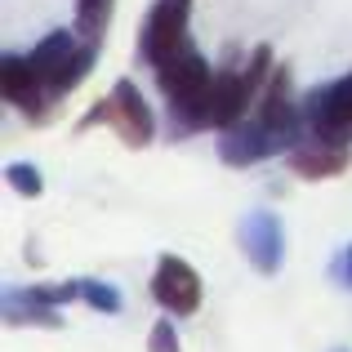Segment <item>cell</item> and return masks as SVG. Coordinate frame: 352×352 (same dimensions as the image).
Returning a JSON list of instances; mask_svg holds the SVG:
<instances>
[{
  "label": "cell",
  "mask_w": 352,
  "mask_h": 352,
  "mask_svg": "<svg viewBox=\"0 0 352 352\" xmlns=\"http://www.w3.org/2000/svg\"><path fill=\"white\" fill-rule=\"evenodd\" d=\"M156 80H161V94L170 103L174 138L206 129V98H210V85H214V67L206 63V54L188 45L179 58L156 67Z\"/></svg>",
  "instance_id": "1"
},
{
  "label": "cell",
  "mask_w": 352,
  "mask_h": 352,
  "mask_svg": "<svg viewBox=\"0 0 352 352\" xmlns=\"http://www.w3.org/2000/svg\"><path fill=\"white\" fill-rule=\"evenodd\" d=\"M36 67V76L50 85L54 98L72 94L80 80L94 72L98 63V41H85L80 32H50L45 41H36V50L27 54Z\"/></svg>",
  "instance_id": "2"
},
{
  "label": "cell",
  "mask_w": 352,
  "mask_h": 352,
  "mask_svg": "<svg viewBox=\"0 0 352 352\" xmlns=\"http://www.w3.org/2000/svg\"><path fill=\"white\" fill-rule=\"evenodd\" d=\"M98 120H107V125L120 134V143L125 147H147L156 138V116H152V107H147V98H143V89L134 85V80H116L112 85V94L103 98V103L94 107L85 120H80V129H89V125H98Z\"/></svg>",
  "instance_id": "3"
},
{
  "label": "cell",
  "mask_w": 352,
  "mask_h": 352,
  "mask_svg": "<svg viewBox=\"0 0 352 352\" xmlns=\"http://www.w3.org/2000/svg\"><path fill=\"white\" fill-rule=\"evenodd\" d=\"M188 23H192V0H156L147 9V23L138 32V54L147 67H165L188 50Z\"/></svg>",
  "instance_id": "4"
},
{
  "label": "cell",
  "mask_w": 352,
  "mask_h": 352,
  "mask_svg": "<svg viewBox=\"0 0 352 352\" xmlns=\"http://www.w3.org/2000/svg\"><path fill=\"white\" fill-rule=\"evenodd\" d=\"M303 125L312 138L352 147V72L303 94Z\"/></svg>",
  "instance_id": "5"
},
{
  "label": "cell",
  "mask_w": 352,
  "mask_h": 352,
  "mask_svg": "<svg viewBox=\"0 0 352 352\" xmlns=\"http://www.w3.org/2000/svg\"><path fill=\"white\" fill-rule=\"evenodd\" d=\"M152 299L170 317H192L201 308V272L179 254H161L152 272Z\"/></svg>",
  "instance_id": "6"
},
{
  "label": "cell",
  "mask_w": 352,
  "mask_h": 352,
  "mask_svg": "<svg viewBox=\"0 0 352 352\" xmlns=\"http://www.w3.org/2000/svg\"><path fill=\"white\" fill-rule=\"evenodd\" d=\"M0 94H5V103H14L27 120H50V112H54L50 85L36 76L32 58H18V54H5V58H0Z\"/></svg>",
  "instance_id": "7"
},
{
  "label": "cell",
  "mask_w": 352,
  "mask_h": 352,
  "mask_svg": "<svg viewBox=\"0 0 352 352\" xmlns=\"http://www.w3.org/2000/svg\"><path fill=\"white\" fill-rule=\"evenodd\" d=\"M250 107H254V94L245 85V72L241 67L214 72V85H210V98H206V129H232L245 120Z\"/></svg>",
  "instance_id": "8"
},
{
  "label": "cell",
  "mask_w": 352,
  "mask_h": 352,
  "mask_svg": "<svg viewBox=\"0 0 352 352\" xmlns=\"http://www.w3.org/2000/svg\"><path fill=\"white\" fill-rule=\"evenodd\" d=\"M241 250H245V258L263 276H272L276 267H281V254H285L281 219H276L272 210H250V214L241 219Z\"/></svg>",
  "instance_id": "9"
},
{
  "label": "cell",
  "mask_w": 352,
  "mask_h": 352,
  "mask_svg": "<svg viewBox=\"0 0 352 352\" xmlns=\"http://www.w3.org/2000/svg\"><path fill=\"white\" fill-rule=\"evenodd\" d=\"M285 161H290V170L299 174V179H308V183H317V179H335V174H344L348 170V147H339V143H326V138H299V143L285 152Z\"/></svg>",
  "instance_id": "10"
},
{
  "label": "cell",
  "mask_w": 352,
  "mask_h": 352,
  "mask_svg": "<svg viewBox=\"0 0 352 352\" xmlns=\"http://www.w3.org/2000/svg\"><path fill=\"white\" fill-rule=\"evenodd\" d=\"M281 147L272 143V134H267L263 125H258L254 116H245L241 125L232 129H223V138H219V156H223L228 165H258V161H267V156H276Z\"/></svg>",
  "instance_id": "11"
},
{
  "label": "cell",
  "mask_w": 352,
  "mask_h": 352,
  "mask_svg": "<svg viewBox=\"0 0 352 352\" xmlns=\"http://www.w3.org/2000/svg\"><path fill=\"white\" fill-rule=\"evenodd\" d=\"M0 312H5L9 326H45V330H63L58 308H50V303L32 299L27 290H5V299H0Z\"/></svg>",
  "instance_id": "12"
},
{
  "label": "cell",
  "mask_w": 352,
  "mask_h": 352,
  "mask_svg": "<svg viewBox=\"0 0 352 352\" xmlns=\"http://www.w3.org/2000/svg\"><path fill=\"white\" fill-rule=\"evenodd\" d=\"M107 23H112V0H76V32L85 36V41L103 45Z\"/></svg>",
  "instance_id": "13"
},
{
  "label": "cell",
  "mask_w": 352,
  "mask_h": 352,
  "mask_svg": "<svg viewBox=\"0 0 352 352\" xmlns=\"http://www.w3.org/2000/svg\"><path fill=\"white\" fill-rule=\"evenodd\" d=\"M5 183L18 192V197H27V201H36V197L45 192L41 170H36V165H27V161H9V165H5Z\"/></svg>",
  "instance_id": "14"
},
{
  "label": "cell",
  "mask_w": 352,
  "mask_h": 352,
  "mask_svg": "<svg viewBox=\"0 0 352 352\" xmlns=\"http://www.w3.org/2000/svg\"><path fill=\"white\" fill-rule=\"evenodd\" d=\"M80 299L89 303L94 312H120V290L116 285H107V281H80Z\"/></svg>",
  "instance_id": "15"
},
{
  "label": "cell",
  "mask_w": 352,
  "mask_h": 352,
  "mask_svg": "<svg viewBox=\"0 0 352 352\" xmlns=\"http://www.w3.org/2000/svg\"><path fill=\"white\" fill-rule=\"evenodd\" d=\"M147 352H183L179 348V330H174L170 317H161L152 326V335H147Z\"/></svg>",
  "instance_id": "16"
},
{
  "label": "cell",
  "mask_w": 352,
  "mask_h": 352,
  "mask_svg": "<svg viewBox=\"0 0 352 352\" xmlns=\"http://www.w3.org/2000/svg\"><path fill=\"white\" fill-rule=\"evenodd\" d=\"M335 281L344 285V290H352V245H344V254L335 258Z\"/></svg>",
  "instance_id": "17"
}]
</instances>
